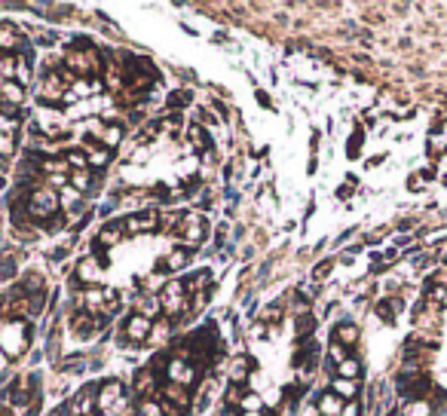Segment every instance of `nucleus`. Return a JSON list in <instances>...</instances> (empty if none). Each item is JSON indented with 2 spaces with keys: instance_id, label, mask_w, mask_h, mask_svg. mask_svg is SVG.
<instances>
[{
  "instance_id": "nucleus-1",
  "label": "nucleus",
  "mask_w": 447,
  "mask_h": 416,
  "mask_svg": "<svg viewBox=\"0 0 447 416\" xmlns=\"http://www.w3.org/2000/svg\"><path fill=\"white\" fill-rule=\"evenodd\" d=\"M126 404H129V389L120 380H107L95 392V410L98 416H123Z\"/></svg>"
},
{
  "instance_id": "nucleus-2",
  "label": "nucleus",
  "mask_w": 447,
  "mask_h": 416,
  "mask_svg": "<svg viewBox=\"0 0 447 416\" xmlns=\"http://www.w3.org/2000/svg\"><path fill=\"white\" fill-rule=\"evenodd\" d=\"M58 211H62V202H58V193L53 187H34L28 193V217L46 224V220H53Z\"/></svg>"
},
{
  "instance_id": "nucleus-3",
  "label": "nucleus",
  "mask_w": 447,
  "mask_h": 416,
  "mask_svg": "<svg viewBox=\"0 0 447 416\" xmlns=\"http://www.w3.org/2000/svg\"><path fill=\"white\" fill-rule=\"evenodd\" d=\"M159 309L166 312V318H181L187 309V291L181 282H166V288L159 291Z\"/></svg>"
},
{
  "instance_id": "nucleus-4",
  "label": "nucleus",
  "mask_w": 447,
  "mask_h": 416,
  "mask_svg": "<svg viewBox=\"0 0 447 416\" xmlns=\"http://www.w3.org/2000/svg\"><path fill=\"white\" fill-rule=\"evenodd\" d=\"M181 248H196V245L206 242V217L193 215V211H184L181 217Z\"/></svg>"
},
{
  "instance_id": "nucleus-5",
  "label": "nucleus",
  "mask_w": 447,
  "mask_h": 416,
  "mask_svg": "<svg viewBox=\"0 0 447 416\" xmlns=\"http://www.w3.org/2000/svg\"><path fill=\"white\" fill-rule=\"evenodd\" d=\"M123 224H126V233H154L159 230V211L154 208L132 211L129 217H123Z\"/></svg>"
},
{
  "instance_id": "nucleus-6",
  "label": "nucleus",
  "mask_w": 447,
  "mask_h": 416,
  "mask_svg": "<svg viewBox=\"0 0 447 416\" xmlns=\"http://www.w3.org/2000/svg\"><path fill=\"white\" fill-rule=\"evenodd\" d=\"M150 330H154V321L145 318V316H138V312H132V316L123 321V337L129 340L132 346L145 343V340L150 337Z\"/></svg>"
},
{
  "instance_id": "nucleus-7",
  "label": "nucleus",
  "mask_w": 447,
  "mask_h": 416,
  "mask_svg": "<svg viewBox=\"0 0 447 416\" xmlns=\"http://www.w3.org/2000/svg\"><path fill=\"white\" fill-rule=\"evenodd\" d=\"M107 267V260H101V257H86V260H80L77 263V282L83 285V291L86 288H95V282H101V269Z\"/></svg>"
},
{
  "instance_id": "nucleus-8",
  "label": "nucleus",
  "mask_w": 447,
  "mask_h": 416,
  "mask_svg": "<svg viewBox=\"0 0 447 416\" xmlns=\"http://www.w3.org/2000/svg\"><path fill=\"white\" fill-rule=\"evenodd\" d=\"M25 98H28V92H25V89H22L15 80H6L4 86H0V105H4V107H10L15 120H19V114H15V110H19V107L25 105Z\"/></svg>"
},
{
  "instance_id": "nucleus-9",
  "label": "nucleus",
  "mask_w": 447,
  "mask_h": 416,
  "mask_svg": "<svg viewBox=\"0 0 447 416\" xmlns=\"http://www.w3.org/2000/svg\"><path fill=\"white\" fill-rule=\"evenodd\" d=\"M22 46H25V37L19 34V28L13 22H0V53L15 55Z\"/></svg>"
},
{
  "instance_id": "nucleus-10",
  "label": "nucleus",
  "mask_w": 447,
  "mask_h": 416,
  "mask_svg": "<svg viewBox=\"0 0 447 416\" xmlns=\"http://www.w3.org/2000/svg\"><path fill=\"white\" fill-rule=\"evenodd\" d=\"M123 230H126V224H123V217H116V220H111V224H107L105 227V230H101L98 233V245H101V248H114V245H120V239H123Z\"/></svg>"
},
{
  "instance_id": "nucleus-11",
  "label": "nucleus",
  "mask_w": 447,
  "mask_h": 416,
  "mask_svg": "<svg viewBox=\"0 0 447 416\" xmlns=\"http://www.w3.org/2000/svg\"><path fill=\"white\" fill-rule=\"evenodd\" d=\"M135 312L154 321V318L159 316V294H150V297H147V294H141L138 300H135Z\"/></svg>"
},
{
  "instance_id": "nucleus-12",
  "label": "nucleus",
  "mask_w": 447,
  "mask_h": 416,
  "mask_svg": "<svg viewBox=\"0 0 447 416\" xmlns=\"http://www.w3.org/2000/svg\"><path fill=\"white\" fill-rule=\"evenodd\" d=\"M187 138H190V150H196V154H206L208 147H212V141H208V129L206 126H190L187 129Z\"/></svg>"
},
{
  "instance_id": "nucleus-13",
  "label": "nucleus",
  "mask_w": 447,
  "mask_h": 416,
  "mask_svg": "<svg viewBox=\"0 0 447 416\" xmlns=\"http://www.w3.org/2000/svg\"><path fill=\"white\" fill-rule=\"evenodd\" d=\"M334 343H340V346H356V343H359V328L352 325V321H340V325L334 328Z\"/></svg>"
},
{
  "instance_id": "nucleus-14",
  "label": "nucleus",
  "mask_w": 447,
  "mask_h": 416,
  "mask_svg": "<svg viewBox=\"0 0 447 416\" xmlns=\"http://www.w3.org/2000/svg\"><path fill=\"white\" fill-rule=\"evenodd\" d=\"M163 395L168 398V404H178L181 410H187L190 407V395H187V389L184 386H178V383H163Z\"/></svg>"
},
{
  "instance_id": "nucleus-15",
  "label": "nucleus",
  "mask_w": 447,
  "mask_h": 416,
  "mask_svg": "<svg viewBox=\"0 0 447 416\" xmlns=\"http://www.w3.org/2000/svg\"><path fill=\"white\" fill-rule=\"evenodd\" d=\"M120 141H123V126L120 123H111V126H105V132H101V147L105 150H114L120 147Z\"/></svg>"
},
{
  "instance_id": "nucleus-16",
  "label": "nucleus",
  "mask_w": 447,
  "mask_h": 416,
  "mask_svg": "<svg viewBox=\"0 0 447 416\" xmlns=\"http://www.w3.org/2000/svg\"><path fill=\"white\" fill-rule=\"evenodd\" d=\"M343 398H337L334 392H328V395H319V410H322V416H340L343 413Z\"/></svg>"
},
{
  "instance_id": "nucleus-17",
  "label": "nucleus",
  "mask_w": 447,
  "mask_h": 416,
  "mask_svg": "<svg viewBox=\"0 0 447 416\" xmlns=\"http://www.w3.org/2000/svg\"><path fill=\"white\" fill-rule=\"evenodd\" d=\"M154 380H156V377H154V373H150L147 368L138 370V373H135V386L129 389V395H138V401H141L147 389H154Z\"/></svg>"
},
{
  "instance_id": "nucleus-18",
  "label": "nucleus",
  "mask_w": 447,
  "mask_h": 416,
  "mask_svg": "<svg viewBox=\"0 0 447 416\" xmlns=\"http://www.w3.org/2000/svg\"><path fill=\"white\" fill-rule=\"evenodd\" d=\"M399 309H401V297H386L383 303H377V316L383 321H395L399 318Z\"/></svg>"
},
{
  "instance_id": "nucleus-19",
  "label": "nucleus",
  "mask_w": 447,
  "mask_h": 416,
  "mask_svg": "<svg viewBox=\"0 0 447 416\" xmlns=\"http://www.w3.org/2000/svg\"><path fill=\"white\" fill-rule=\"evenodd\" d=\"M331 392H334L337 398H356V395H359V383H356V380H340V377H334Z\"/></svg>"
},
{
  "instance_id": "nucleus-20",
  "label": "nucleus",
  "mask_w": 447,
  "mask_h": 416,
  "mask_svg": "<svg viewBox=\"0 0 447 416\" xmlns=\"http://www.w3.org/2000/svg\"><path fill=\"white\" fill-rule=\"evenodd\" d=\"M86 159H89V172L95 175V172H101V168L111 163V150H105V147L98 144V147L92 150V154H86Z\"/></svg>"
},
{
  "instance_id": "nucleus-21",
  "label": "nucleus",
  "mask_w": 447,
  "mask_h": 416,
  "mask_svg": "<svg viewBox=\"0 0 447 416\" xmlns=\"http://www.w3.org/2000/svg\"><path fill=\"white\" fill-rule=\"evenodd\" d=\"M359 373H361V364L356 358H347V361L337 364V377H340V380H356Z\"/></svg>"
},
{
  "instance_id": "nucleus-22",
  "label": "nucleus",
  "mask_w": 447,
  "mask_h": 416,
  "mask_svg": "<svg viewBox=\"0 0 447 416\" xmlns=\"http://www.w3.org/2000/svg\"><path fill=\"white\" fill-rule=\"evenodd\" d=\"M399 416H432V407H429L426 401H408L401 407Z\"/></svg>"
},
{
  "instance_id": "nucleus-23",
  "label": "nucleus",
  "mask_w": 447,
  "mask_h": 416,
  "mask_svg": "<svg viewBox=\"0 0 447 416\" xmlns=\"http://www.w3.org/2000/svg\"><path fill=\"white\" fill-rule=\"evenodd\" d=\"M313 328H316V318L309 316V312H300L298 316V340L313 337Z\"/></svg>"
},
{
  "instance_id": "nucleus-24",
  "label": "nucleus",
  "mask_w": 447,
  "mask_h": 416,
  "mask_svg": "<svg viewBox=\"0 0 447 416\" xmlns=\"http://www.w3.org/2000/svg\"><path fill=\"white\" fill-rule=\"evenodd\" d=\"M246 389H248V383H233L230 389H227L224 401H227V404H233V407H239V404H242V398H246V395H248V392H246Z\"/></svg>"
},
{
  "instance_id": "nucleus-25",
  "label": "nucleus",
  "mask_w": 447,
  "mask_h": 416,
  "mask_svg": "<svg viewBox=\"0 0 447 416\" xmlns=\"http://www.w3.org/2000/svg\"><path fill=\"white\" fill-rule=\"evenodd\" d=\"M190 89H181V92H172L168 95V110H175V114H181V107H187L190 105Z\"/></svg>"
},
{
  "instance_id": "nucleus-26",
  "label": "nucleus",
  "mask_w": 447,
  "mask_h": 416,
  "mask_svg": "<svg viewBox=\"0 0 447 416\" xmlns=\"http://www.w3.org/2000/svg\"><path fill=\"white\" fill-rule=\"evenodd\" d=\"M31 34L37 37V40H34L37 46H55V40H58L55 31H31Z\"/></svg>"
},
{
  "instance_id": "nucleus-27",
  "label": "nucleus",
  "mask_w": 447,
  "mask_h": 416,
  "mask_svg": "<svg viewBox=\"0 0 447 416\" xmlns=\"http://www.w3.org/2000/svg\"><path fill=\"white\" fill-rule=\"evenodd\" d=\"M13 276H15V257H4L0 260V282H6Z\"/></svg>"
},
{
  "instance_id": "nucleus-28",
  "label": "nucleus",
  "mask_w": 447,
  "mask_h": 416,
  "mask_svg": "<svg viewBox=\"0 0 447 416\" xmlns=\"http://www.w3.org/2000/svg\"><path fill=\"white\" fill-rule=\"evenodd\" d=\"M13 150H15L13 135H0V156H13Z\"/></svg>"
},
{
  "instance_id": "nucleus-29",
  "label": "nucleus",
  "mask_w": 447,
  "mask_h": 416,
  "mask_svg": "<svg viewBox=\"0 0 447 416\" xmlns=\"http://www.w3.org/2000/svg\"><path fill=\"white\" fill-rule=\"evenodd\" d=\"M19 126L15 116H0V135H13V129Z\"/></svg>"
},
{
  "instance_id": "nucleus-30",
  "label": "nucleus",
  "mask_w": 447,
  "mask_h": 416,
  "mask_svg": "<svg viewBox=\"0 0 447 416\" xmlns=\"http://www.w3.org/2000/svg\"><path fill=\"white\" fill-rule=\"evenodd\" d=\"M331 269H334L331 260H328V263H319V267L313 269V279H328V276H331Z\"/></svg>"
},
{
  "instance_id": "nucleus-31",
  "label": "nucleus",
  "mask_w": 447,
  "mask_h": 416,
  "mask_svg": "<svg viewBox=\"0 0 447 416\" xmlns=\"http://www.w3.org/2000/svg\"><path fill=\"white\" fill-rule=\"evenodd\" d=\"M331 361H337V364L347 361V352H343V346H340V343H331Z\"/></svg>"
},
{
  "instance_id": "nucleus-32",
  "label": "nucleus",
  "mask_w": 447,
  "mask_h": 416,
  "mask_svg": "<svg viewBox=\"0 0 447 416\" xmlns=\"http://www.w3.org/2000/svg\"><path fill=\"white\" fill-rule=\"evenodd\" d=\"M352 184H356V177H349V184H347V181H343V184H340V190H337V196H340V199H347V196H352Z\"/></svg>"
},
{
  "instance_id": "nucleus-33",
  "label": "nucleus",
  "mask_w": 447,
  "mask_h": 416,
  "mask_svg": "<svg viewBox=\"0 0 447 416\" xmlns=\"http://www.w3.org/2000/svg\"><path fill=\"white\" fill-rule=\"evenodd\" d=\"M340 416H361V404H356V401L347 404V407H343V413H340Z\"/></svg>"
},
{
  "instance_id": "nucleus-34",
  "label": "nucleus",
  "mask_w": 447,
  "mask_h": 416,
  "mask_svg": "<svg viewBox=\"0 0 447 416\" xmlns=\"http://www.w3.org/2000/svg\"><path fill=\"white\" fill-rule=\"evenodd\" d=\"M359 147H361V132L356 135V138H352V144H349L347 154H349V156H359Z\"/></svg>"
},
{
  "instance_id": "nucleus-35",
  "label": "nucleus",
  "mask_w": 447,
  "mask_h": 416,
  "mask_svg": "<svg viewBox=\"0 0 447 416\" xmlns=\"http://www.w3.org/2000/svg\"><path fill=\"white\" fill-rule=\"evenodd\" d=\"M65 254H67V248H55V251H53V260H62Z\"/></svg>"
},
{
  "instance_id": "nucleus-36",
  "label": "nucleus",
  "mask_w": 447,
  "mask_h": 416,
  "mask_svg": "<svg viewBox=\"0 0 447 416\" xmlns=\"http://www.w3.org/2000/svg\"><path fill=\"white\" fill-rule=\"evenodd\" d=\"M0 370H4V349H0Z\"/></svg>"
},
{
  "instance_id": "nucleus-37",
  "label": "nucleus",
  "mask_w": 447,
  "mask_h": 416,
  "mask_svg": "<svg viewBox=\"0 0 447 416\" xmlns=\"http://www.w3.org/2000/svg\"><path fill=\"white\" fill-rule=\"evenodd\" d=\"M441 389H444V392H447V377H444V380H441Z\"/></svg>"
},
{
  "instance_id": "nucleus-38",
  "label": "nucleus",
  "mask_w": 447,
  "mask_h": 416,
  "mask_svg": "<svg viewBox=\"0 0 447 416\" xmlns=\"http://www.w3.org/2000/svg\"><path fill=\"white\" fill-rule=\"evenodd\" d=\"M4 187H6V181H4V177H0V190H4Z\"/></svg>"
},
{
  "instance_id": "nucleus-39",
  "label": "nucleus",
  "mask_w": 447,
  "mask_h": 416,
  "mask_svg": "<svg viewBox=\"0 0 447 416\" xmlns=\"http://www.w3.org/2000/svg\"><path fill=\"white\" fill-rule=\"evenodd\" d=\"M0 334H4V321H0Z\"/></svg>"
}]
</instances>
